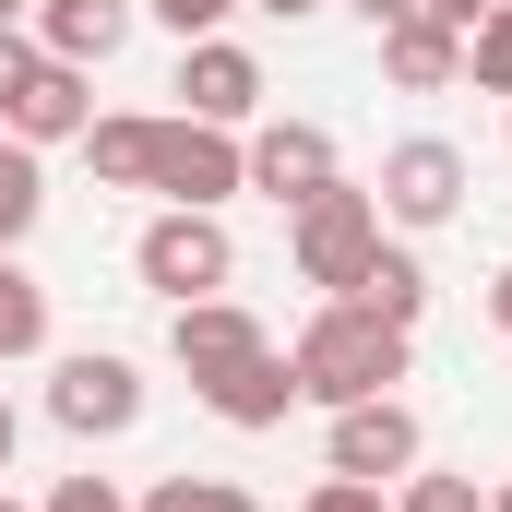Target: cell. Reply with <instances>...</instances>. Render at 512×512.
I'll return each mask as SVG.
<instances>
[{"label":"cell","instance_id":"8992f818","mask_svg":"<svg viewBox=\"0 0 512 512\" xmlns=\"http://www.w3.org/2000/svg\"><path fill=\"white\" fill-rule=\"evenodd\" d=\"M370 191H382V227H453V215H465V155H453L441 131H405Z\"/></svg>","mask_w":512,"mask_h":512},{"label":"cell","instance_id":"9c48e42d","mask_svg":"<svg viewBox=\"0 0 512 512\" xmlns=\"http://www.w3.org/2000/svg\"><path fill=\"white\" fill-rule=\"evenodd\" d=\"M262 346H274V334H262V310H239L227 286H215V298H179V310H167V358H179L191 382L239 370V358H262Z\"/></svg>","mask_w":512,"mask_h":512},{"label":"cell","instance_id":"6da1fadb","mask_svg":"<svg viewBox=\"0 0 512 512\" xmlns=\"http://www.w3.org/2000/svg\"><path fill=\"white\" fill-rule=\"evenodd\" d=\"M405 358H417V334L405 322H370V310H346V298H322L310 322H298V346H286V370H298V405H370V393L405 382Z\"/></svg>","mask_w":512,"mask_h":512},{"label":"cell","instance_id":"484cf974","mask_svg":"<svg viewBox=\"0 0 512 512\" xmlns=\"http://www.w3.org/2000/svg\"><path fill=\"white\" fill-rule=\"evenodd\" d=\"M417 12H429V24H453V36H465V24H489V12H501V0H417Z\"/></svg>","mask_w":512,"mask_h":512},{"label":"cell","instance_id":"d6986e66","mask_svg":"<svg viewBox=\"0 0 512 512\" xmlns=\"http://www.w3.org/2000/svg\"><path fill=\"white\" fill-rule=\"evenodd\" d=\"M131 512H262V501L239 489V477H155Z\"/></svg>","mask_w":512,"mask_h":512},{"label":"cell","instance_id":"8fae6325","mask_svg":"<svg viewBox=\"0 0 512 512\" xmlns=\"http://www.w3.org/2000/svg\"><path fill=\"white\" fill-rule=\"evenodd\" d=\"M84 120H96V72H72V60H36L24 96L0 108L12 143H84Z\"/></svg>","mask_w":512,"mask_h":512},{"label":"cell","instance_id":"4fadbf2b","mask_svg":"<svg viewBox=\"0 0 512 512\" xmlns=\"http://www.w3.org/2000/svg\"><path fill=\"white\" fill-rule=\"evenodd\" d=\"M227 429H286V405H298V370L262 346V358H239V370H215V382H191Z\"/></svg>","mask_w":512,"mask_h":512},{"label":"cell","instance_id":"e0dca14e","mask_svg":"<svg viewBox=\"0 0 512 512\" xmlns=\"http://www.w3.org/2000/svg\"><path fill=\"white\" fill-rule=\"evenodd\" d=\"M36 346H48V286L0 251V358H36Z\"/></svg>","mask_w":512,"mask_h":512},{"label":"cell","instance_id":"7a4b0ae2","mask_svg":"<svg viewBox=\"0 0 512 512\" xmlns=\"http://www.w3.org/2000/svg\"><path fill=\"white\" fill-rule=\"evenodd\" d=\"M286 251H298V286H322V298H346L370 251H382V191H358V179H334V191H310L298 215H286Z\"/></svg>","mask_w":512,"mask_h":512},{"label":"cell","instance_id":"ac0fdd59","mask_svg":"<svg viewBox=\"0 0 512 512\" xmlns=\"http://www.w3.org/2000/svg\"><path fill=\"white\" fill-rule=\"evenodd\" d=\"M84 155L108 191H143V155H155V120H84Z\"/></svg>","mask_w":512,"mask_h":512},{"label":"cell","instance_id":"ba28073f","mask_svg":"<svg viewBox=\"0 0 512 512\" xmlns=\"http://www.w3.org/2000/svg\"><path fill=\"white\" fill-rule=\"evenodd\" d=\"M167 96H179V120L239 131V120L262 108V60L239 48V36H191V48H179V84H167Z\"/></svg>","mask_w":512,"mask_h":512},{"label":"cell","instance_id":"52a82bcc","mask_svg":"<svg viewBox=\"0 0 512 512\" xmlns=\"http://www.w3.org/2000/svg\"><path fill=\"white\" fill-rule=\"evenodd\" d=\"M417 453H429V441H417V405H405V393L334 405V429H322V465H334V477H370V489H382V477H417Z\"/></svg>","mask_w":512,"mask_h":512},{"label":"cell","instance_id":"f546056e","mask_svg":"<svg viewBox=\"0 0 512 512\" xmlns=\"http://www.w3.org/2000/svg\"><path fill=\"white\" fill-rule=\"evenodd\" d=\"M262 12H286V24H298V12H322V0H262Z\"/></svg>","mask_w":512,"mask_h":512},{"label":"cell","instance_id":"1f68e13d","mask_svg":"<svg viewBox=\"0 0 512 512\" xmlns=\"http://www.w3.org/2000/svg\"><path fill=\"white\" fill-rule=\"evenodd\" d=\"M0 512H36V501H12V489H0Z\"/></svg>","mask_w":512,"mask_h":512},{"label":"cell","instance_id":"5bb4252c","mask_svg":"<svg viewBox=\"0 0 512 512\" xmlns=\"http://www.w3.org/2000/svg\"><path fill=\"white\" fill-rule=\"evenodd\" d=\"M382 72L405 96H441V84H465V36L429 24V12H405V24H382Z\"/></svg>","mask_w":512,"mask_h":512},{"label":"cell","instance_id":"7402d4cb","mask_svg":"<svg viewBox=\"0 0 512 512\" xmlns=\"http://www.w3.org/2000/svg\"><path fill=\"white\" fill-rule=\"evenodd\" d=\"M143 12H155L179 48H191V36H227V12H239V0H143Z\"/></svg>","mask_w":512,"mask_h":512},{"label":"cell","instance_id":"d4e9b609","mask_svg":"<svg viewBox=\"0 0 512 512\" xmlns=\"http://www.w3.org/2000/svg\"><path fill=\"white\" fill-rule=\"evenodd\" d=\"M36 60H48V48H36V36H12V24H0V108H12V96H24V72H36Z\"/></svg>","mask_w":512,"mask_h":512},{"label":"cell","instance_id":"603a6c76","mask_svg":"<svg viewBox=\"0 0 512 512\" xmlns=\"http://www.w3.org/2000/svg\"><path fill=\"white\" fill-rule=\"evenodd\" d=\"M36 512H131V501H120V489H108V477H60V489H48V501H36Z\"/></svg>","mask_w":512,"mask_h":512},{"label":"cell","instance_id":"9a60e30c","mask_svg":"<svg viewBox=\"0 0 512 512\" xmlns=\"http://www.w3.org/2000/svg\"><path fill=\"white\" fill-rule=\"evenodd\" d=\"M346 310H370V322H405V334H417V310H429V262L382 239V251H370V274L346 286Z\"/></svg>","mask_w":512,"mask_h":512},{"label":"cell","instance_id":"ffe728a7","mask_svg":"<svg viewBox=\"0 0 512 512\" xmlns=\"http://www.w3.org/2000/svg\"><path fill=\"white\" fill-rule=\"evenodd\" d=\"M465 84H477V96H512V0L489 24H465Z\"/></svg>","mask_w":512,"mask_h":512},{"label":"cell","instance_id":"7c38bea8","mask_svg":"<svg viewBox=\"0 0 512 512\" xmlns=\"http://www.w3.org/2000/svg\"><path fill=\"white\" fill-rule=\"evenodd\" d=\"M131 12H143V0H36V48L72 60V72H108L131 48Z\"/></svg>","mask_w":512,"mask_h":512},{"label":"cell","instance_id":"cb8c5ba5","mask_svg":"<svg viewBox=\"0 0 512 512\" xmlns=\"http://www.w3.org/2000/svg\"><path fill=\"white\" fill-rule=\"evenodd\" d=\"M298 512H393V501H382V489H370V477H322V489H310V501H298Z\"/></svg>","mask_w":512,"mask_h":512},{"label":"cell","instance_id":"44dd1931","mask_svg":"<svg viewBox=\"0 0 512 512\" xmlns=\"http://www.w3.org/2000/svg\"><path fill=\"white\" fill-rule=\"evenodd\" d=\"M393 512H489V489H477V477H405Z\"/></svg>","mask_w":512,"mask_h":512},{"label":"cell","instance_id":"83f0119b","mask_svg":"<svg viewBox=\"0 0 512 512\" xmlns=\"http://www.w3.org/2000/svg\"><path fill=\"white\" fill-rule=\"evenodd\" d=\"M489 322H501V334H512V262H501V274H489Z\"/></svg>","mask_w":512,"mask_h":512},{"label":"cell","instance_id":"4316f807","mask_svg":"<svg viewBox=\"0 0 512 512\" xmlns=\"http://www.w3.org/2000/svg\"><path fill=\"white\" fill-rule=\"evenodd\" d=\"M12 453H24V417H12V393H0V477H12Z\"/></svg>","mask_w":512,"mask_h":512},{"label":"cell","instance_id":"30bf717a","mask_svg":"<svg viewBox=\"0 0 512 512\" xmlns=\"http://www.w3.org/2000/svg\"><path fill=\"white\" fill-rule=\"evenodd\" d=\"M346 167H334V131L322 120H274V131H251V191H274L286 215L310 203V191H334Z\"/></svg>","mask_w":512,"mask_h":512},{"label":"cell","instance_id":"4dcf8cb0","mask_svg":"<svg viewBox=\"0 0 512 512\" xmlns=\"http://www.w3.org/2000/svg\"><path fill=\"white\" fill-rule=\"evenodd\" d=\"M24 12H36V0H0V24H24Z\"/></svg>","mask_w":512,"mask_h":512},{"label":"cell","instance_id":"f1b7e54d","mask_svg":"<svg viewBox=\"0 0 512 512\" xmlns=\"http://www.w3.org/2000/svg\"><path fill=\"white\" fill-rule=\"evenodd\" d=\"M358 12H370V36H382V24H405V12H417V0H358Z\"/></svg>","mask_w":512,"mask_h":512},{"label":"cell","instance_id":"5b68a950","mask_svg":"<svg viewBox=\"0 0 512 512\" xmlns=\"http://www.w3.org/2000/svg\"><path fill=\"white\" fill-rule=\"evenodd\" d=\"M48 417H60L72 441H120L131 417H143V370L108 358V346H72V358L48 370Z\"/></svg>","mask_w":512,"mask_h":512},{"label":"cell","instance_id":"3957f363","mask_svg":"<svg viewBox=\"0 0 512 512\" xmlns=\"http://www.w3.org/2000/svg\"><path fill=\"white\" fill-rule=\"evenodd\" d=\"M131 274L179 310V298H215L227 274H239V239H227V215H203V203H167L143 239H131Z\"/></svg>","mask_w":512,"mask_h":512},{"label":"cell","instance_id":"2e32d148","mask_svg":"<svg viewBox=\"0 0 512 512\" xmlns=\"http://www.w3.org/2000/svg\"><path fill=\"white\" fill-rule=\"evenodd\" d=\"M36 215H48V167H36V143H12V131H0V251H24V239H36Z\"/></svg>","mask_w":512,"mask_h":512},{"label":"cell","instance_id":"277c9868","mask_svg":"<svg viewBox=\"0 0 512 512\" xmlns=\"http://www.w3.org/2000/svg\"><path fill=\"white\" fill-rule=\"evenodd\" d=\"M143 191H167V203H227V191H251V143L215 120H155V155H143Z\"/></svg>","mask_w":512,"mask_h":512},{"label":"cell","instance_id":"d6a6232c","mask_svg":"<svg viewBox=\"0 0 512 512\" xmlns=\"http://www.w3.org/2000/svg\"><path fill=\"white\" fill-rule=\"evenodd\" d=\"M489 512H512V489H489Z\"/></svg>","mask_w":512,"mask_h":512}]
</instances>
